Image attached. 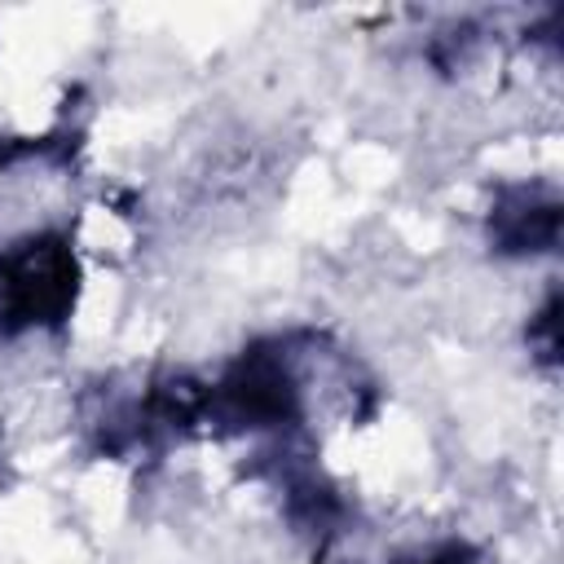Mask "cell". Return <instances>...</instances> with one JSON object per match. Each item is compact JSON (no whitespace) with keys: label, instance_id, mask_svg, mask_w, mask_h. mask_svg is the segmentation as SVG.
Instances as JSON below:
<instances>
[{"label":"cell","instance_id":"2","mask_svg":"<svg viewBox=\"0 0 564 564\" xmlns=\"http://www.w3.org/2000/svg\"><path fill=\"white\" fill-rule=\"evenodd\" d=\"M405 564H471V555L463 546H441V551H432L423 560H405Z\"/></svg>","mask_w":564,"mask_h":564},{"label":"cell","instance_id":"1","mask_svg":"<svg viewBox=\"0 0 564 564\" xmlns=\"http://www.w3.org/2000/svg\"><path fill=\"white\" fill-rule=\"evenodd\" d=\"M75 295V260L57 238H31L0 260V322L26 330L66 313Z\"/></svg>","mask_w":564,"mask_h":564}]
</instances>
